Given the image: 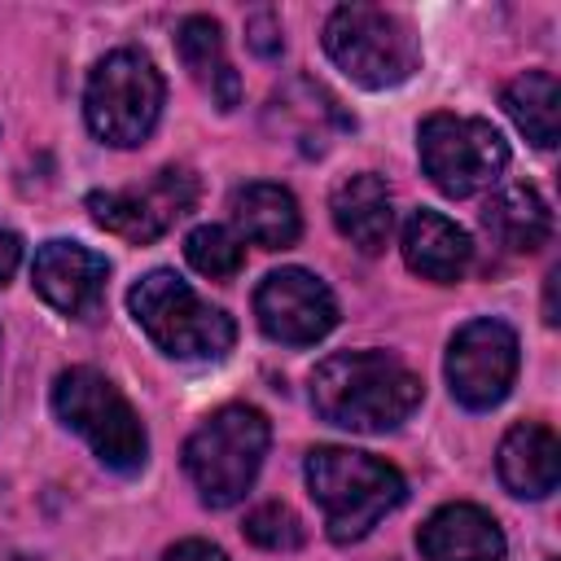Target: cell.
I'll use <instances>...</instances> for the list:
<instances>
[{
	"label": "cell",
	"instance_id": "d4e9b609",
	"mask_svg": "<svg viewBox=\"0 0 561 561\" xmlns=\"http://www.w3.org/2000/svg\"><path fill=\"white\" fill-rule=\"evenodd\" d=\"M162 561H228V557H224V548H215L206 539H180L175 548H167Z\"/></svg>",
	"mask_w": 561,
	"mask_h": 561
},
{
	"label": "cell",
	"instance_id": "ffe728a7",
	"mask_svg": "<svg viewBox=\"0 0 561 561\" xmlns=\"http://www.w3.org/2000/svg\"><path fill=\"white\" fill-rule=\"evenodd\" d=\"M482 228L508 254H530V250H539L548 241L552 215H548V202L530 184H504L482 206Z\"/></svg>",
	"mask_w": 561,
	"mask_h": 561
},
{
	"label": "cell",
	"instance_id": "9a60e30c",
	"mask_svg": "<svg viewBox=\"0 0 561 561\" xmlns=\"http://www.w3.org/2000/svg\"><path fill=\"white\" fill-rule=\"evenodd\" d=\"M500 482L522 495V500H543L557 491L561 478V443L548 425L539 421H522L500 438V456H495Z\"/></svg>",
	"mask_w": 561,
	"mask_h": 561
},
{
	"label": "cell",
	"instance_id": "277c9868",
	"mask_svg": "<svg viewBox=\"0 0 561 561\" xmlns=\"http://www.w3.org/2000/svg\"><path fill=\"white\" fill-rule=\"evenodd\" d=\"M127 307L145 329V337L171 359H219L237 342L232 316L202 302L193 285L167 267L140 276L127 294Z\"/></svg>",
	"mask_w": 561,
	"mask_h": 561
},
{
	"label": "cell",
	"instance_id": "9c48e42d",
	"mask_svg": "<svg viewBox=\"0 0 561 561\" xmlns=\"http://www.w3.org/2000/svg\"><path fill=\"white\" fill-rule=\"evenodd\" d=\"M197 202V180L184 167H162L145 188H96L88 193V215L92 224H101L105 232L149 245L158 241L175 219H184Z\"/></svg>",
	"mask_w": 561,
	"mask_h": 561
},
{
	"label": "cell",
	"instance_id": "cb8c5ba5",
	"mask_svg": "<svg viewBox=\"0 0 561 561\" xmlns=\"http://www.w3.org/2000/svg\"><path fill=\"white\" fill-rule=\"evenodd\" d=\"M245 44L259 53V57H276L280 53V18L272 13V9H259V13H250L245 18Z\"/></svg>",
	"mask_w": 561,
	"mask_h": 561
},
{
	"label": "cell",
	"instance_id": "4fadbf2b",
	"mask_svg": "<svg viewBox=\"0 0 561 561\" xmlns=\"http://www.w3.org/2000/svg\"><path fill=\"white\" fill-rule=\"evenodd\" d=\"M267 127L276 136H285L298 153L320 158L333 136H342V131L355 127V118L342 110V101L324 83L298 75V79H289L285 88L272 92V101H267Z\"/></svg>",
	"mask_w": 561,
	"mask_h": 561
},
{
	"label": "cell",
	"instance_id": "8fae6325",
	"mask_svg": "<svg viewBox=\"0 0 561 561\" xmlns=\"http://www.w3.org/2000/svg\"><path fill=\"white\" fill-rule=\"evenodd\" d=\"M259 329L285 346H311L337 324L333 289L307 267H276L254 289Z\"/></svg>",
	"mask_w": 561,
	"mask_h": 561
},
{
	"label": "cell",
	"instance_id": "3957f363",
	"mask_svg": "<svg viewBox=\"0 0 561 561\" xmlns=\"http://www.w3.org/2000/svg\"><path fill=\"white\" fill-rule=\"evenodd\" d=\"M267 416L245 403H228L210 412L184 443V473L197 486L202 504L232 508L259 478L267 456Z\"/></svg>",
	"mask_w": 561,
	"mask_h": 561
},
{
	"label": "cell",
	"instance_id": "ba28073f",
	"mask_svg": "<svg viewBox=\"0 0 561 561\" xmlns=\"http://www.w3.org/2000/svg\"><path fill=\"white\" fill-rule=\"evenodd\" d=\"M421 167L447 197H473L500 180L508 167V145L486 118L430 114L416 131Z\"/></svg>",
	"mask_w": 561,
	"mask_h": 561
},
{
	"label": "cell",
	"instance_id": "7c38bea8",
	"mask_svg": "<svg viewBox=\"0 0 561 561\" xmlns=\"http://www.w3.org/2000/svg\"><path fill=\"white\" fill-rule=\"evenodd\" d=\"M31 280L39 289V298L48 307H57L61 316H75V320H88L96 316L101 298H105V280H110V263L105 254L79 245V241H44L35 250V263H31Z\"/></svg>",
	"mask_w": 561,
	"mask_h": 561
},
{
	"label": "cell",
	"instance_id": "7a4b0ae2",
	"mask_svg": "<svg viewBox=\"0 0 561 561\" xmlns=\"http://www.w3.org/2000/svg\"><path fill=\"white\" fill-rule=\"evenodd\" d=\"M307 491L324 513V530L333 543L364 539L386 513H394L408 495V482L394 465L351 451V447H311L307 451Z\"/></svg>",
	"mask_w": 561,
	"mask_h": 561
},
{
	"label": "cell",
	"instance_id": "30bf717a",
	"mask_svg": "<svg viewBox=\"0 0 561 561\" xmlns=\"http://www.w3.org/2000/svg\"><path fill=\"white\" fill-rule=\"evenodd\" d=\"M517 377V333L504 320H469L447 346V386L456 403L486 412L495 408Z\"/></svg>",
	"mask_w": 561,
	"mask_h": 561
},
{
	"label": "cell",
	"instance_id": "603a6c76",
	"mask_svg": "<svg viewBox=\"0 0 561 561\" xmlns=\"http://www.w3.org/2000/svg\"><path fill=\"white\" fill-rule=\"evenodd\" d=\"M245 539L250 543H259V548H267V552H294V548H302V522H298V513L289 508V504H259L254 513H245Z\"/></svg>",
	"mask_w": 561,
	"mask_h": 561
},
{
	"label": "cell",
	"instance_id": "ac0fdd59",
	"mask_svg": "<svg viewBox=\"0 0 561 561\" xmlns=\"http://www.w3.org/2000/svg\"><path fill=\"white\" fill-rule=\"evenodd\" d=\"M329 210H333L337 232H342L355 250H364V254H381V250H386L390 228H394V206H390V188H386L373 171L346 175V180L333 188Z\"/></svg>",
	"mask_w": 561,
	"mask_h": 561
},
{
	"label": "cell",
	"instance_id": "52a82bcc",
	"mask_svg": "<svg viewBox=\"0 0 561 561\" xmlns=\"http://www.w3.org/2000/svg\"><path fill=\"white\" fill-rule=\"evenodd\" d=\"M162 96H167V83L158 66L136 48H114L88 75L83 118L96 140L114 149H136L158 127Z\"/></svg>",
	"mask_w": 561,
	"mask_h": 561
},
{
	"label": "cell",
	"instance_id": "2e32d148",
	"mask_svg": "<svg viewBox=\"0 0 561 561\" xmlns=\"http://www.w3.org/2000/svg\"><path fill=\"white\" fill-rule=\"evenodd\" d=\"M403 263L425 276V280H438V285H451L469 272V259H473V245H469V232L456 228L447 215L438 210H412L408 224H403Z\"/></svg>",
	"mask_w": 561,
	"mask_h": 561
},
{
	"label": "cell",
	"instance_id": "484cf974",
	"mask_svg": "<svg viewBox=\"0 0 561 561\" xmlns=\"http://www.w3.org/2000/svg\"><path fill=\"white\" fill-rule=\"evenodd\" d=\"M18 263H22V241H18V232L0 228V285L18 272Z\"/></svg>",
	"mask_w": 561,
	"mask_h": 561
},
{
	"label": "cell",
	"instance_id": "44dd1931",
	"mask_svg": "<svg viewBox=\"0 0 561 561\" xmlns=\"http://www.w3.org/2000/svg\"><path fill=\"white\" fill-rule=\"evenodd\" d=\"M557 101H561V92L548 70H526V75L508 79V88H504V110L535 149L557 145Z\"/></svg>",
	"mask_w": 561,
	"mask_h": 561
},
{
	"label": "cell",
	"instance_id": "4316f807",
	"mask_svg": "<svg viewBox=\"0 0 561 561\" xmlns=\"http://www.w3.org/2000/svg\"><path fill=\"white\" fill-rule=\"evenodd\" d=\"M557 280H561V267H552L543 280V324H557Z\"/></svg>",
	"mask_w": 561,
	"mask_h": 561
},
{
	"label": "cell",
	"instance_id": "e0dca14e",
	"mask_svg": "<svg viewBox=\"0 0 561 561\" xmlns=\"http://www.w3.org/2000/svg\"><path fill=\"white\" fill-rule=\"evenodd\" d=\"M228 215H232L237 237L250 245H263V250H285L302 232V215H298L294 193L280 184H267V180L241 184L228 197Z\"/></svg>",
	"mask_w": 561,
	"mask_h": 561
},
{
	"label": "cell",
	"instance_id": "8992f818",
	"mask_svg": "<svg viewBox=\"0 0 561 561\" xmlns=\"http://www.w3.org/2000/svg\"><path fill=\"white\" fill-rule=\"evenodd\" d=\"M324 53L359 88H399L421 66L412 26L377 4H342L324 22Z\"/></svg>",
	"mask_w": 561,
	"mask_h": 561
},
{
	"label": "cell",
	"instance_id": "d6986e66",
	"mask_svg": "<svg viewBox=\"0 0 561 561\" xmlns=\"http://www.w3.org/2000/svg\"><path fill=\"white\" fill-rule=\"evenodd\" d=\"M175 48H180L184 70L206 88V96L219 110H232L241 101V79L224 57V31H219L215 18H206V13L184 18L180 31H175Z\"/></svg>",
	"mask_w": 561,
	"mask_h": 561
},
{
	"label": "cell",
	"instance_id": "5b68a950",
	"mask_svg": "<svg viewBox=\"0 0 561 561\" xmlns=\"http://www.w3.org/2000/svg\"><path fill=\"white\" fill-rule=\"evenodd\" d=\"M53 412L66 430H75L105 469L114 473H140L149 460V438L136 416V408L123 399V390L96 373V368H66L53 381Z\"/></svg>",
	"mask_w": 561,
	"mask_h": 561
},
{
	"label": "cell",
	"instance_id": "5bb4252c",
	"mask_svg": "<svg viewBox=\"0 0 561 561\" xmlns=\"http://www.w3.org/2000/svg\"><path fill=\"white\" fill-rule=\"evenodd\" d=\"M425 561H504V530L478 504H443L416 530Z\"/></svg>",
	"mask_w": 561,
	"mask_h": 561
},
{
	"label": "cell",
	"instance_id": "7402d4cb",
	"mask_svg": "<svg viewBox=\"0 0 561 561\" xmlns=\"http://www.w3.org/2000/svg\"><path fill=\"white\" fill-rule=\"evenodd\" d=\"M184 259L193 272H202L206 280H232L245 263V250H241V237L219 228V224H202L184 237Z\"/></svg>",
	"mask_w": 561,
	"mask_h": 561
},
{
	"label": "cell",
	"instance_id": "6da1fadb",
	"mask_svg": "<svg viewBox=\"0 0 561 561\" xmlns=\"http://www.w3.org/2000/svg\"><path fill=\"white\" fill-rule=\"evenodd\" d=\"M421 403V377L386 351H337L311 368V408L320 421L355 434H386Z\"/></svg>",
	"mask_w": 561,
	"mask_h": 561
}]
</instances>
